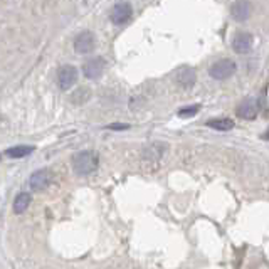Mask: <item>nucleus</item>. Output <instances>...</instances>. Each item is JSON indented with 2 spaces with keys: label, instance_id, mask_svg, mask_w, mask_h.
I'll list each match as a JSON object with an SVG mask.
<instances>
[{
  "label": "nucleus",
  "instance_id": "f03ea898",
  "mask_svg": "<svg viewBox=\"0 0 269 269\" xmlns=\"http://www.w3.org/2000/svg\"><path fill=\"white\" fill-rule=\"evenodd\" d=\"M236 69H237V66L232 59H220L210 66L209 74H210V78L217 79V81H224V79L231 78L232 74L236 73Z\"/></svg>",
  "mask_w": 269,
  "mask_h": 269
},
{
  "label": "nucleus",
  "instance_id": "f257e3e1",
  "mask_svg": "<svg viewBox=\"0 0 269 269\" xmlns=\"http://www.w3.org/2000/svg\"><path fill=\"white\" fill-rule=\"evenodd\" d=\"M98 162H99V158L96 152H90V150L79 152L78 155L73 158L74 172H76L78 175H81V177L91 175L92 172L98 169Z\"/></svg>",
  "mask_w": 269,
  "mask_h": 269
},
{
  "label": "nucleus",
  "instance_id": "0eeeda50",
  "mask_svg": "<svg viewBox=\"0 0 269 269\" xmlns=\"http://www.w3.org/2000/svg\"><path fill=\"white\" fill-rule=\"evenodd\" d=\"M131 14H133V10H131L130 3L120 2V3H116V5L111 8V14H109V17H111L113 24L123 25V24H126V22L131 19Z\"/></svg>",
  "mask_w": 269,
  "mask_h": 269
},
{
  "label": "nucleus",
  "instance_id": "39448f33",
  "mask_svg": "<svg viewBox=\"0 0 269 269\" xmlns=\"http://www.w3.org/2000/svg\"><path fill=\"white\" fill-rule=\"evenodd\" d=\"M253 14V3L249 0H236L231 5V17L236 22H246Z\"/></svg>",
  "mask_w": 269,
  "mask_h": 269
},
{
  "label": "nucleus",
  "instance_id": "6ab92c4d",
  "mask_svg": "<svg viewBox=\"0 0 269 269\" xmlns=\"http://www.w3.org/2000/svg\"><path fill=\"white\" fill-rule=\"evenodd\" d=\"M263 140H269V130L266 131V133L263 135Z\"/></svg>",
  "mask_w": 269,
  "mask_h": 269
},
{
  "label": "nucleus",
  "instance_id": "f8f14e48",
  "mask_svg": "<svg viewBox=\"0 0 269 269\" xmlns=\"http://www.w3.org/2000/svg\"><path fill=\"white\" fill-rule=\"evenodd\" d=\"M165 150H167V145H163V143H153V145H150V147L143 152L145 162H148V163H152V165H155V163L160 162V158L163 157Z\"/></svg>",
  "mask_w": 269,
  "mask_h": 269
},
{
  "label": "nucleus",
  "instance_id": "4468645a",
  "mask_svg": "<svg viewBox=\"0 0 269 269\" xmlns=\"http://www.w3.org/2000/svg\"><path fill=\"white\" fill-rule=\"evenodd\" d=\"M29 205H30V195L27 192H22L15 197V200H14V212L15 214L25 212Z\"/></svg>",
  "mask_w": 269,
  "mask_h": 269
},
{
  "label": "nucleus",
  "instance_id": "7ed1b4c3",
  "mask_svg": "<svg viewBox=\"0 0 269 269\" xmlns=\"http://www.w3.org/2000/svg\"><path fill=\"white\" fill-rule=\"evenodd\" d=\"M96 47V37L94 34L90 32V30H85V32L78 34L76 41H74V51L78 54H90V52L94 51Z\"/></svg>",
  "mask_w": 269,
  "mask_h": 269
},
{
  "label": "nucleus",
  "instance_id": "9b49d317",
  "mask_svg": "<svg viewBox=\"0 0 269 269\" xmlns=\"http://www.w3.org/2000/svg\"><path fill=\"white\" fill-rule=\"evenodd\" d=\"M175 81L182 88H192L197 81V73L192 68H180L175 73Z\"/></svg>",
  "mask_w": 269,
  "mask_h": 269
},
{
  "label": "nucleus",
  "instance_id": "6e6552de",
  "mask_svg": "<svg viewBox=\"0 0 269 269\" xmlns=\"http://www.w3.org/2000/svg\"><path fill=\"white\" fill-rule=\"evenodd\" d=\"M254 44V37L253 34L249 32H237L232 39V49L237 52V54H246L253 49Z\"/></svg>",
  "mask_w": 269,
  "mask_h": 269
},
{
  "label": "nucleus",
  "instance_id": "423d86ee",
  "mask_svg": "<svg viewBox=\"0 0 269 269\" xmlns=\"http://www.w3.org/2000/svg\"><path fill=\"white\" fill-rule=\"evenodd\" d=\"M104 68H106V61L103 57H92L83 64V73L88 79H98L104 73Z\"/></svg>",
  "mask_w": 269,
  "mask_h": 269
},
{
  "label": "nucleus",
  "instance_id": "ddd939ff",
  "mask_svg": "<svg viewBox=\"0 0 269 269\" xmlns=\"http://www.w3.org/2000/svg\"><path fill=\"white\" fill-rule=\"evenodd\" d=\"M207 126L214 128V130H219V131H229L234 128V121L229 120V118H215V120L207 121Z\"/></svg>",
  "mask_w": 269,
  "mask_h": 269
},
{
  "label": "nucleus",
  "instance_id": "1a4fd4ad",
  "mask_svg": "<svg viewBox=\"0 0 269 269\" xmlns=\"http://www.w3.org/2000/svg\"><path fill=\"white\" fill-rule=\"evenodd\" d=\"M51 182V174L49 170L46 169H41L37 172H34L32 175H30V180H29V187L32 188L34 192H41L44 188L49 185Z\"/></svg>",
  "mask_w": 269,
  "mask_h": 269
},
{
  "label": "nucleus",
  "instance_id": "20e7f679",
  "mask_svg": "<svg viewBox=\"0 0 269 269\" xmlns=\"http://www.w3.org/2000/svg\"><path fill=\"white\" fill-rule=\"evenodd\" d=\"M78 81V69L71 64H66L57 71V83H59L61 90H69L76 85Z\"/></svg>",
  "mask_w": 269,
  "mask_h": 269
},
{
  "label": "nucleus",
  "instance_id": "f3484780",
  "mask_svg": "<svg viewBox=\"0 0 269 269\" xmlns=\"http://www.w3.org/2000/svg\"><path fill=\"white\" fill-rule=\"evenodd\" d=\"M198 109H200V106L198 104H192V106H185L179 111V116L180 118H192L195 116V114L198 113Z\"/></svg>",
  "mask_w": 269,
  "mask_h": 269
},
{
  "label": "nucleus",
  "instance_id": "2eb2a0df",
  "mask_svg": "<svg viewBox=\"0 0 269 269\" xmlns=\"http://www.w3.org/2000/svg\"><path fill=\"white\" fill-rule=\"evenodd\" d=\"M34 152V147L30 145H19V147H12L7 150V157L10 158H22V157H27Z\"/></svg>",
  "mask_w": 269,
  "mask_h": 269
},
{
  "label": "nucleus",
  "instance_id": "9d476101",
  "mask_svg": "<svg viewBox=\"0 0 269 269\" xmlns=\"http://www.w3.org/2000/svg\"><path fill=\"white\" fill-rule=\"evenodd\" d=\"M237 116L242 120H254L258 116V101L256 98H246L237 108Z\"/></svg>",
  "mask_w": 269,
  "mask_h": 269
},
{
  "label": "nucleus",
  "instance_id": "a211bd4d",
  "mask_svg": "<svg viewBox=\"0 0 269 269\" xmlns=\"http://www.w3.org/2000/svg\"><path fill=\"white\" fill-rule=\"evenodd\" d=\"M128 125H123V123H113V125L108 126V130H128Z\"/></svg>",
  "mask_w": 269,
  "mask_h": 269
},
{
  "label": "nucleus",
  "instance_id": "dca6fc26",
  "mask_svg": "<svg viewBox=\"0 0 269 269\" xmlns=\"http://www.w3.org/2000/svg\"><path fill=\"white\" fill-rule=\"evenodd\" d=\"M90 98H91V91L88 90V88H79V90L73 94L71 101L74 104H85Z\"/></svg>",
  "mask_w": 269,
  "mask_h": 269
}]
</instances>
